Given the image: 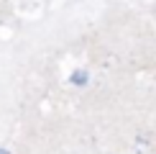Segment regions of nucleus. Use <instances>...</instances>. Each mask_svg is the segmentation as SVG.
<instances>
[{"label":"nucleus","mask_w":156,"mask_h":154,"mask_svg":"<svg viewBox=\"0 0 156 154\" xmlns=\"http://www.w3.org/2000/svg\"><path fill=\"white\" fill-rule=\"evenodd\" d=\"M84 80H87V75H84V72H77V75H72V82H77V85H82Z\"/></svg>","instance_id":"nucleus-1"},{"label":"nucleus","mask_w":156,"mask_h":154,"mask_svg":"<svg viewBox=\"0 0 156 154\" xmlns=\"http://www.w3.org/2000/svg\"><path fill=\"white\" fill-rule=\"evenodd\" d=\"M0 154H10V152H5V149H0Z\"/></svg>","instance_id":"nucleus-2"}]
</instances>
